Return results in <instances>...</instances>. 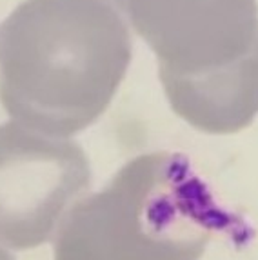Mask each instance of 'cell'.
Returning <instances> with one entry per match:
<instances>
[{"instance_id":"6da1fadb","label":"cell","mask_w":258,"mask_h":260,"mask_svg":"<svg viewBox=\"0 0 258 260\" xmlns=\"http://www.w3.org/2000/svg\"><path fill=\"white\" fill-rule=\"evenodd\" d=\"M129 62L106 0H24L0 24V102L20 126L71 137L108 109Z\"/></svg>"},{"instance_id":"7a4b0ae2","label":"cell","mask_w":258,"mask_h":260,"mask_svg":"<svg viewBox=\"0 0 258 260\" xmlns=\"http://www.w3.org/2000/svg\"><path fill=\"white\" fill-rule=\"evenodd\" d=\"M245 225L216 202L182 153H147L102 191L78 200L58 228L55 260H200L216 233Z\"/></svg>"},{"instance_id":"3957f363","label":"cell","mask_w":258,"mask_h":260,"mask_svg":"<svg viewBox=\"0 0 258 260\" xmlns=\"http://www.w3.org/2000/svg\"><path fill=\"white\" fill-rule=\"evenodd\" d=\"M156 55L169 106L195 129L237 133L258 115L256 0H116Z\"/></svg>"},{"instance_id":"277c9868","label":"cell","mask_w":258,"mask_h":260,"mask_svg":"<svg viewBox=\"0 0 258 260\" xmlns=\"http://www.w3.org/2000/svg\"><path fill=\"white\" fill-rule=\"evenodd\" d=\"M89 186V158L73 140L17 122L0 126V244L48 242Z\"/></svg>"},{"instance_id":"5b68a950","label":"cell","mask_w":258,"mask_h":260,"mask_svg":"<svg viewBox=\"0 0 258 260\" xmlns=\"http://www.w3.org/2000/svg\"><path fill=\"white\" fill-rule=\"evenodd\" d=\"M0 260H15V258L9 253H6L4 249H0Z\"/></svg>"}]
</instances>
